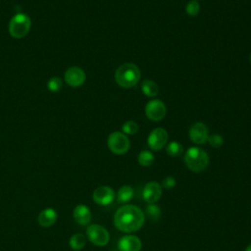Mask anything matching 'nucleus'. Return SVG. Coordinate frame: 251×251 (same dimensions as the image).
<instances>
[{
    "instance_id": "nucleus-1",
    "label": "nucleus",
    "mask_w": 251,
    "mask_h": 251,
    "mask_svg": "<svg viewBox=\"0 0 251 251\" xmlns=\"http://www.w3.org/2000/svg\"><path fill=\"white\" fill-rule=\"evenodd\" d=\"M145 221L143 211L135 206L126 204L120 207L114 215V226L124 232H134L139 230Z\"/></svg>"
},
{
    "instance_id": "nucleus-2",
    "label": "nucleus",
    "mask_w": 251,
    "mask_h": 251,
    "mask_svg": "<svg viewBox=\"0 0 251 251\" xmlns=\"http://www.w3.org/2000/svg\"><path fill=\"white\" fill-rule=\"evenodd\" d=\"M140 70L132 63H125L121 65L115 73L116 82L124 88H129L137 84L140 79Z\"/></svg>"
},
{
    "instance_id": "nucleus-3",
    "label": "nucleus",
    "mask_w": 251,
    "mask_h": 251,
    "mask_svg": "<svg viewBox=\"0 0 251 251\" xmlns=\"http://www.w3.org/2000/svg\"><path fill=\"white\" fill-rule=\"evenodd\" d=\"M184 163L193 173L203 172L209 165V156L199 147H190L184 154Z\"/></svg>"
},
{
    "instance_id": "nucleus-4",
    "label": "nucleus",
    "mask_w": 251,
    "mask_h": 251,
    "mask_svg": "<svg viewBox=\"0 0 251 251\" xmlns=\"http://www.w3.org/2000/svg\"><path fill=\"white\" fill-rule=\"evenodd\" d=\"M31 26V21L29 17L25 14L19 13L15 15L9 23V32L14 38L25 37Z\"/></svg>"
},
{
    "instance_id": "nucleus-5",
    "label": "nucleus",
    "mask_w": 251,
    "mask_h": 251,
    "mask_svg": "<svg viewBox=\"0 0 251 251\" xmlns=\"http://www.w3.org/2000/svg\"><path fill=\"white\" fill-rule=\"evenodd\" d=\"M107 145L110 151L114 154L123 155L129 149L130 142L125 133L121 131H114L109 135Z\"/></svg>"
},
{
    "instance_id": "nucleus-6",
    "label": "nucleus",
    "mask_w": 251,
    "mask_h": 251,
    "mask_svg": "<svg viewBox=\"0 0 251 251\" xmlns=\"http://www.w3.org/2000/svg\"><path fill=\"white\" fill-rule=\"evenodd\" d=\"M86 236L88 240L96 246H105L110 240L109 231L102 226L93 224L86 228Z\"/></svg>"
},
{
    "instance_id": "nucleus-7",
    "label": "nucleus",
    "mask_w": 251,
    "mask_h": 251,
    "mask_svg": "<svg viewBox=\"0 0 251 251\" xmlns=\"http://www.w3.org/2000/svg\"><path fill=\"white\" fill-rule=\"evenodd\" d=\"M145 115L149 120L153 122H159L166 115V106L161 100L153 99L146 104Z\"/></svg>"
},
{
    "instance_id": "nucleus-8",
    "label": "nucleus",
    "mask_w": 251,
    "mask_h": 251,
    "mask_svg": "<svg viewBox=\"0 0 251 251\" xmlns=\"http://www.w3.org/2000/svg\"><path fill=\"white\" fill-rule=\"evenodd\" d=\"M168 141V132L162 128L157 127L153 129L147 138V144L153 151H158L162 149Z\"/></svg>"
},
{
    "instance_id": "nucleus-9",
    "label": "nucleus",
    "mask_w": 251,
    "mask_h": 251,
    "mask_svg": "<svg viewBox=\"0 0 251 251\" xmlns=\"http://www.w3.org/2000/svg\"><path fill=\"white\" fill-rule=\"evenodd\" d=\"M209 137L208 128L202 122L194 123L189 128V138L195 144H204Z\"/></svg>"
},
{
    "instance_id": "nucleus-10",
    "label": "nucleus",
    "mask_w": 251,
    "mask_h": 251,
    "mask_svg": "<svg viewBox=\"0 0 251 251\" xmlns=\"http://www.w3.org/2000/svg\"><path fill=\"white\" fill-rule=\"evenodd\" d=\"M65 81L72 87H78L85 81V73L79 67H71L65 73Z\"/></svg>"
},
{
    "instance_id": "nucleus-11",
    "label": "nucleus",
    "mask_w": 251,
    "mask_h": 251,
    "mask_svg": "<svg viewBox=\"0 0 251 251\" xmlns=\"http://www.w3.org/2000/svg\"><path fill=\"white\" fill-rule=\"evenodd\" d=\"M116 197L115 195V191L112 187L110 186H106V185H102L97 187L92 194V198L94 200V202L98 205H108L110 203H112V201L114 200V198Z\"/></svg>"
},
{
    "instance_id": "nucleus-12",
    "label": "nucleus",
    "mask_w": 251,
    "mask_h": 251,
    "mask_svg": "<svg viewBox=\"0 0 251 251\" xmlns=\"http://www.w3.org/2000/svg\"><path fill=\"white\" fill-rule=\"evenodd\" d=\"M143 199L148 204L156 203L162 196V186L157 181H149L145 184L142 191Z\"/></svg>"
},
{
    "instance_id": "nucleus-13",
    "label": "nucleus",
    "mask_w": 251,
    "mask_h": 251,
    "mask_svg": "<svg viewBox=\"0 0 251 251\" xmlns=\"http://www.w3.org/2000/svg\"><path fill=\"white\" fill-rule=\"evenodd\" d=\"M142 243L136 235H124L118 242L119 251H140Z\"/></svg>"
},
{
    "instance_id": "nucleus-14",
    "label": "nucleus",
    "mask_w": 251,
    "mask_h": 251,
    "mask_svg": "<svg viewBox=\"0 0 251 251\" xmlns=\"http://www.w3.org/2000/svg\"><path fill=\"white\" fill-rule=\"evenodd\" d=\"M73 216L75 221L81 226L87 225L91 220V212L89 208L83 204H78L75 207Z\"/></svg>"
},
{
    "instance_id": "nucleus-15",
    "label": "nucleus",
    "mask_w": 251,
    "mask_h": 251,
    "mask_svg": "<svg viewBox=\"0 0 251 251\" xmlns=\"http://www.w3.org/2000/svg\"><path fill=\"white\" fill-rule=\"evenodd\" d=\"M56 220H57V212L52 208H46L42 210L37 217L38 224L42 227H49L53 226Z\"/></svg>"
},
{
    "instance_id": "nucleus-16",
    "label": "nucleus",
    "mask_w": 251,
    "mask_h": 251,
    "mask_svg": "<svg viewBox=\"0 0 251 251\" xmlns=\"http://www.w3.org/2000/svg\"><path fill=\"white\" fill-rule=\"evenodd\" d=\"M141 90L147 97H155L159 93V87L153 80L145 79L141 83Z\"/></svg>"
},
{
    "instance_id": "nucleus-17",
    "label": "nucleus",
    "mask_w": 251,
    "mask_h": 251,
    "mask_svg": "<svg viewBox=\"0 0 251 251\" xmlns=\"http://www.w3.org/2000/svg\"><path fill=\"white\" fill-rule=\"evenodd\" d=\"M134 191L129 185H123L119 188L117 193V201L119 203H126L133 197Z\"/></svg>"
},
{
    "instance_id": "nucleus-18",
    "label": "nucleus",
    "mask_w": 251,
    "mask_h": 251,
    "mask_svg": "<svg viewBox=\"0 0 251 251\" xmlns=\"http://www.w3.org/2000/svg\"><path fill=\"white\" fill-rule=\"evenodd\" d=\"M85 243H86V238L82 233H75L74 235L71 236L69 240L70 247L75 251L82 249L85 246Z\"/></svg>"
},
{
    "instance_id": "nucleus-19",
    "label": "nucleus",
    "mask_w": 251,
    "mask_h": 251,
    "mask_svg": "<svg viewBox=\"0 0 251 251\" xmlns=\"http://www.w3.org/2000/svg\"><path fill=\"white\" fill-rule=\"evenodd\" d=\"M166 152L171 157H177L183 153V147L179 142L172 141L167 145Z\"/></svg>"
},
{
    "instance_id": "nucleus-20",
    "label": "nucleus",
    "mask_w": 251,
    "mask_h": 251,
    "mask_svg": "<svg viewBox=\"0 0 251 251\" xmlns=\"http://www.w3.org/2000/svg\"><path fill=\"white\" fill-rule=\"evenodd\" d=\"M137 161H138L139 165H141L142 167H149L154 162V155L152 152H150L148 150H142L138 154Z\"/></svg>"
},
{
    "instance_id": "nucleus-21",
    "label": "nucleus",
    "mask_w": 251,
    "mask_h": 251,
    "mask_svg": "<svg viewBox=\"0 0 251 251\" xmlns=\"http://www.w3.org/2000/svg\"><path fill=\"white\" fill-rule=\"evenodd\" d=\"M138 125L134 121H126L122 126V131L125 134H134L138 131Z\"/></svg>"
},
{
    "instance_id": "nucleus-22",
    "label": "nucleus",
    "mask_w": 251,
    "mask_h": 251,
    "mask_svg": "<svg viewBox=\"0 0 251 251\" xmlns=\"http://www.w3.org/2000/svg\"><path fill=\"white\" fill-rule=\"evenodd\" d=\"M146 214L151 220L157 221L161 216V211H160V208L157 205H155V203L148 204L146 207Z\"/></svg>"
},
{
    "instance_id": "nucleus-23",
    "label": "nucleus",
    "mask_w": 251,
    "mask_h": 251,
    "mask_svg": "<svg viewBox=\"0 0 251 251\" xmlns=\"http://www.w3.org/2000/svg\"><path fill=\"white\" fill-rule=\"evenodd\" d=\"M47 87L51 92H58L62 87V80L58 76L51 77L47 82Z\"/></svg>"
},
{
    "instance_id": "nucleus-24",
    "label": "nucleus",
    "mask_w": 251,
    "mask_h": 251,
    "mask_svg": "<svg viewBox=\"0 0 251 251\" xmlns=\"http://www.w3.org/2000/svg\"><path fill=\"white\" fill-rule=\"evenodd\" d=\"M185 11L189 16H196L200 11V5L197 1L191 0L186 4Z\"/></svg>"
},
{
    "instance_id": "nucleus-25",
    "label": "nucleus",
    "mask_w": 251,
    "mask_h": 251,
    "mask_svg": "<svg viewBox=\"0 0 251 251\" xmlns=\"http://www.w3.org/2000/svg\"><path fill=\"white\" fill-rule=\"evenodd\" d=\"M209 144L212 146V147H215V148H219L223 145L224 143V139L222 137V135L220 134H212V135H209L208 137V140Z\"/></svg>"
},
{
    "instance_id": "nucleus-26",
    "label": "nucleus",
    "mask_w": 251,
    "mask_h": 251,
    "mask_svg": "<svg viewBox=\"0 0 251 251\" xmlns=\"http://www.w3.org/2000/svg\"><path fill=\"white\" fill-rule=\"evenodd\" d=\"M176 185V178L172 176H166L163 180H162V188H165V189H172L174 188Z\"/></svg>"
},
{
    "instance_id": "nucleus-27",
    "label": "nucleus",
    "mask_w": 251,
    "mask_h": 251,
    "mask_svg": "<svg viewBox=\"0 0 251 251\" xmlns=\"http://www.w3.org/2000/svg\"><path fill=\"white\" fill-rule=\"evenodd\" d=\"M245 251H251V243L246 247V249H245Z\"/></svg>"
},
{
    "instance_id": "nucleus-28",
    "label": "nucleus",
    "mask_w": 251,
    "mask_h": 251,
    "mask_svg": "<svg viewBox=\"0 0 251 251\" xmlns=\"http://www.w3.org/2000/svg\"><path fill=\"white\" fill-rule=\"evenodd\" d=\"M250 62H251V53H250Z\"/></svg>"
},
{
    "instance_id": "nucleus-29",
    "label": "nucleus",
    "mask_w": 251,
    "mask_h": 251,
    "mask_svg": "<svg viewBox=\"0 0 251 251\" xmlns=\"http://www.w3.org/2000/svg\"><path fill=\"white\" fill-rule=\"evenodd\" d=\"M195 1H198V0H195Z\"/></svg>"
}]
</instances>
